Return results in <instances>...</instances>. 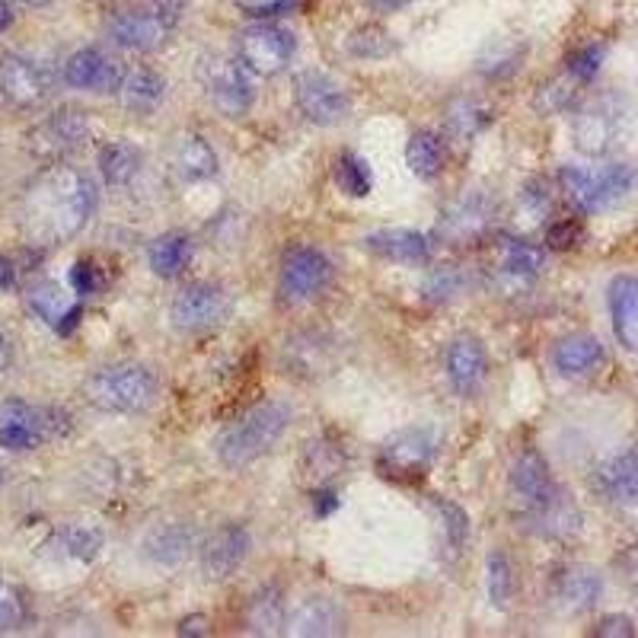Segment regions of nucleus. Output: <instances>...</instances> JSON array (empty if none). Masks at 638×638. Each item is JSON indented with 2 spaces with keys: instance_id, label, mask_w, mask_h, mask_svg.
Returning a JSON list of instances; mask_svg holds the SVG:
<instances>
[{
  "instance_id": "obj_1",
  "label": "nucleus",
  "mask_w": 638,
  "mask_h": 638,
  "mask_svg": "<svg viewBox=\"0 0 638 638\" xmlns=\"http://www.w3.org/2000/svg\"><path fill=\"white\" fill-rule=\"evenodd\" d=\"M97 211V186L74 167L54 163L39 172L20 198V227L36 246H61L74 240Z\"/></svg>"
},
{
  "instance_id": "obj_2",
  "label": "nucleus",
  "mask_w": 638,
  "mask_h": 638,
  "mask_svg": "<svg viewBox=\"0 0 638 638\" xmlns=\"http://www.w3.org/2000/svg\"><path fill=\"white\" fill-rule=\"evenodd\" d=\"M288 425H291V406L281 399H266L223 428L221 438L215 443V453L227 469L252 467L259 457H266L271 447L281 441Z\"/></svg>"
},
{
  "instance_id": "obj_3",
  "label": "nucleus",
  "mask_w": 638,
  "mask_h": 638,
  "mask_svg": "<svg viewBox=\"0 0 638 638\" xmlns=\"http://www.w3.org/2000/svg\"><path fill=\"white\" fill-rule=\"evenodd\" d=\"M157 396L153 370L134 361H119L97 368L83 380V399L109 416H134L144 412Z\"/></svg>"
},
{
  "instance_id": "obj_4",
  "label": "nucleus",
  "mask_w": 638,
  "mask_h": 638,
  "mask_svg": "<svg viewBox=\"0 0 638 638\" xmlns=\"http://www.w3.org/2000/svg\"><path fill=\"white\" fill-rule=\"evenodd\" d=\"M565 198L585 211H607L638 189V170L632 163H597V167H562L559 172Z\"/></svg>"
},
{
  "instance_id": "obj_5",
  "label": "nucleus",
  "mask_w": 638,
  "mask_h": 638,
  "mask_svg": "<svg viewBox=\"0 0 638 638\" xmlns=\"http://www.w3.org/2000/svg\"><path fill=\"white\" fill-rule=\"evenodd\" d=\"M629 124V106L616 93L588 99L571 119V141L588 157H607L622 141Z\"/></svg>"
},
{
  "instance_id": "obj_6",
  "label": "nucleus",
  "mask_w": 638,
  "mask_h": 638,
  "mask_svg": "<svg viewBox=\"0 0 638 638\" xmlns=\"http://www.w3.org/2000/svg\"><path fill=\"white\" fill-rule=\"evenodd\" d=\"M198 80L205 97L221 112L223 119H243L256 102V87L249 80V68L240 58H205L198 64Z\"/></svg>"
},
{
  "instance_id": "obj_7",
  "label": "nucleus",
  "mask_w": 638,
  "mask_h": 638,
  "mask_svg": "<svg viewBox=\"0 0 638 638\" xmlns=\"http://www.w3.org/2000/svg\"><path fill=\"white\" fill-rule=\"evenodd\" d=\"M233 310V295L218 281H189L179 288L170 303V322L176 332L198 336L208 329H218L227 322Z\"/></svg>"
},
{
  "instance_id": "obj_8",
  "label": "nucleus",
  "mask_w": 638,
  "mask_h": 638,
  "mask_svg": "<svg viewBox=\"0 0 638 638\" xmlns=\"http://www.w3.org/2000/svg\"><path fill=\"white\" fill-rule=\"evenodd\" d=\"M64 431V416L58 409L32 406L23 399H3L0 402V447L23 453L36 450Z\"/></svg>"
},
{
  "instance_id": "obj_9",
  "label": "nucleus",
  "mask_w": 638,
  "mask_h": 638,
  "mask_svg": "<svg viewBox=\"0 0 638 638\" xmlns=\"http://www.w3.org/2000/svg\"><path fill=\"white\" fill-rule=\"evenodd\" d=\"M441 450V435L431 425H412L396 431L390 441L380 447V472L390 479H418L435 463Z\"/></svg>"
},
{
  "instance_id": "obj_10",
  "label": "nucleus",
  "mask_w": 638,
  "mask_h": 638,
  "mask_svg": "<svg viewBox=\"0 0 638 638\" xmlns=\"http://www.w3.org/2000/svg\"><path fill=\"white\" fill-rule=\"evenodd\" d=\"M495 218H498L495 196L482 189H469L443 205L441 218H438V237L447 246L479 243L491 230Z\"/></svg>"
},
{
  "instance_id": "obj_11",
  "label": "nucleus",
  "mask_w": 638,
  "mask_h": 638,
  "mask_svg": "<svg viewBox=\"0 0 638 638\" xmlns=\"http://www.w3.org/2000/svg\"><path fill=\"white\" fill-rule=\"evenodd\" d=\"M295 36L275 23H252L237 36V58L249 68V74H281L295 58Z\"/></svg>"
},
{
  "instance_id": "obj_12",
  "label": "nucleus",
  "mask_w": 638,
  "mask_h": 638,
  "mask_svg": "<svg viewBox=\"0 0 638 638\" xmlns=\"http://www.w3.org/2000/svg\"><path fill=\"white\" fill-rule=\"evenodd\" d=\"M597 495L638 527V447H622L594 469Z\"/></svg>"
},
{
  "instance_id": "obj_13",
  "label": "nucleus",
  "mask_w": 638,
  "mask_h": 638,
  "mask_svg": "<svg viewBox=\"0 0 638 638\" xmlns=\"http://www.w3.org/2000/svg\"><path fill=\"white\" fill-rule=\"evenodd\" d=\"M546 269V256L540 246L505 237L495 252V266H491V285L505 297H524L534 291V285L542 278Z\"/></svg>"
},
{
  "instance_id": "obj_14",
  "label": "nucleus",
  "mask_w": 638,
  "mask_h": 638,
  "mask_svg": "<svg viewBox=\"0 0 638 638\" xmlns=\"http://www.w3.org/2000/svg\"><path fill=\"white\" fill-rule=\"evenodd\" d=\"M332 281V262L317 246H295L285 262H281V278L278 291L288 303H307Z\"/></svg>"
},
{
  "instance_id": "obj_15",
  "label": "nucleus",
  "mask_w": 638,
  "mask_h": 638,
  "mask_svg": "<svg viewBox=\"0 0 638 638\" xmlns=\"http://www.w3.org/2000/svg\"><path fill=\"white\" fill-rule=\"evenodd\" d=\"M295 99L300 116L319 128H332L351 116V99L342 87L322 71H303L295 80Z\"/></svg>"
},
{
  "instance_id": "obj_16",
  "label": "nucleus",
  "mask_w": 638,
  "mask_h": 638,
  "mask_svg": "<svg viewBox=\"0 0 638 638\" xmlns=\"http://www.w3.org/2000/svg\"><path fill=\"white\" fill-rule=\"evenodd\" d=\"M87 141H90V122H87V116L77 112V109H58V112H51L49 119L36 124V128L29 131V138H26L29 150H32L36 157H42V160H51V163H58V160L77 153Z\"/></svg>"
},
{
  "instance_id": "obj_17",
  "label": "nucleus",
  "mask_w": 638,
  "mask_h": 638,
  "mask_svg": "<svg viewBox=\"0 0 638 638\" xmlns=\"http://www.w3.org/2000/svg\"><path fill=\"white\" fill-rule=\"evenodd\" d=\"M51 93L49 71L23 54H3L0 58V99L13 109H36Z\"/></svg>"
},
{
  "instance_id": "obj_18",
  "label": "nucleus",
  "mask_w": 638,
  "mask_h": 638,
  "mask_svg": "<svg viewBox=\"0 0 638 638\" xmlns=\"http://www.w3.org/2000/svg\"><path fill=\"white\" fill-rule=\"evenodd\" d=\"M170 32V26L163 23L160 17H153L148 7H141V10H116L106 20V39L116 49L138 51V54L163 49Z\"/></svg>"
},
{
  "instance_id": "obj_19",
  "label": "nucleus",
  "mask_w": 638,
  "mask_h": 638,
  "mask_svg": "<svg viewBox=\"0 0 638 638\" xmlns=\"http://www.w3.org/2000/svg\"><path fill=\"white\" fill-rule=\"evenodd\" d=\"M61 77H64V83L74 87V90H87V93H119V90H122L124 71L122 64H119V58H112L109 51L80 49L64 61Z\"/></svg>"
},
{
  "instance_id": "obj_20",
  "label": "nucleus",
  "mask_w": 638,
  "mask_h": 638,
  "mask_svg": "<svg viewBox=\"0 0 638 638\" xmlns=\"http://www.w3.org/2000/svg\"><path fill=\"white\" fill-rule=\"evenodd\" d=\"M252 549L249 530L240 524H223L218 527L208 540L198 549V562H201V575L208 581H227L230 575H237V568L246 562Z\"/></svg>"
},
{
  "instance_id": "obj_21",
  "label": "nucleus",
  "mask_w": 638,
  "mask_h": 638,
  "mask_svg": "<svg viewBox=\"0 0 638 638\" xmlns=\"http://www.w3.org/2000/svg\"><path fill=\"white\" fill-rule=\"evenodd\" d=\"M443 370H447V383L453 387L457 396L467 399V396L479 393V387L486 383V373H489L486 345L469 332H460L457 339H450L443 351Z\"/></svg>"
},
{
  "instance_id": "obj_22",
  "label": "nucleus",
  "mask_w": 638,
  "mask_h": 638,
  "mask_svg": "<svg viewBox=\"0 0 638 638\" xmlns=\"http://www.w3.org/2000/svg\"><path fill=\"white\" fill-rule=\"evenodd\" d=\"M361 246L373 252L377 259L383 262H396V266H425L431 262V252H435V243L418 233V230H377V233H368Z\"/></svg>"
},
{
  "instance_id": "obj_23",
  "label": "nucleus",
  "mask_w": 638,
  "mask_h": 638,
  "mask_svg": "<svg viewBox=\"0 0 638 638\" xmlns=\"http://www.w3.org/2000/svg\"><path fill=\"white\" fill-rule=\"evenodd\" d=\"M288 636L297 638H322V636H342L345 632V610L332 600L313 594L307 600H300L285 626Z\"/></svg>"
},
{
  "instance_id": "obj_24",
  "label": "nucleus",
  "mask_w": 638,
  "mask_h": 638,
  "mask_svg": "<svg viewBox=\"0 0 638 638\" xmlns=\"http://www.w3.org/2000/svg\"><path fill=\"white\" fill-rule=\"evenodd\" d=\"M556 479L549 472V463L542 460L537 450H524L511 467V495L517 498V505L527 511L540 508L546 498L556 495Z\"/></svg>"
},
{
  "instance_id": "obj_25",
  "label": "nucleus",
  "mask_w": 638,
  "mask_h": 638,
  "mask_svg": "<svg viewBox=\"0 0 638 638\" xmlns=\"http://www.w3.org/2000/svg\"><path fill=\"white\" fill-rule=\"evenodd\" d=\"M196 527L186 520H163L153 524L148 530V537L141 542L144 556L153 565H182L192 552H196Z\"/></svg>"
},
{
  "instance_id": "obj_26",
  "label": "nucleus",
  "mask_w": 638,
  "mask_h": 638,
  "mask_svg": "<svg viewBox=\"0 0 638 638\" xmlns=\"http://www.w3.org/2000/svg\"><path fill=\"white\" fill-rule=\"evenodd\" d=\"M26 303L36 317L42 319L46 326L58 329V332H71L77 317H80V300L71 295H64L61 285L54 281H39L26 291Z\"/></svg>"
},
{
  "instance_id": "obj_27",
  "label": "nucleus",
  "mask_w": 638,
  "mask_h": 638,
  "mask_svg": "<svg viewBox=\"0 0 638 638\" xmlns=\"http://www.w3.org/2000/svg\"><path fill=\"white\" fill-rule=\"evenodd\" d=\"M610 317H614V332L626 351L638 355V278L636 275H619L610 281Z\"/></svg>"
},
{
  "instance_id": "obj_28",
  "label": "nucleus",
  "mask_w": 638,
  "mask_h": 638,
  "mask_svg": "<svg viewBox=\"0 0 638 638\" xmlns=\"http://www.w3.org/2000/svg\"><path fill=\"white\" fill-rule=\"evenodd\" d=\"M527 524L549 540H568L581 530V511L571 501V495H565L562 489H556L552 498H546L540 508L527 511Z\"/></svg>"
},
{
  "instance_id": "obj_29",
  "label": "nucleus",
  "mask_w": 638,
  "mask_h": 638,
  "mask_svg": "<svg viewBox=\"0 0 638 638\" xmlns=\"http://www.w3.org/2000/svg\"><path fill=\"white\" fill-rule=\"evenodd\" d=\"M604 594V578L597 568L588 565H571L568 571H562L559 585H556V604L565 614H588L597 607Z\"/></svg>"
},
{
  "instance_id": "obj_30",
  "label": "nucleus",
  "mask_w": 638,
  "mask_h": 638,
  "mask_svg": "<svg viewBox=\"0 0 638 638\" xmlns=\"http://www.w3.org/2000/svg\"><path fill=\"white\" fill-rule=\"evenodd\" d=\"M604 345L597 336L578 332V336H565L562 342L552 348V368L562 377L575 380V377H588L604 365Z\"/></svg>"
},
{
  "instance_id": "obj_31",
  "label": "nucleus",
  "mask_w": 638,
  "mask_h": 638,
  "mask_svg": "<svg viewBox=\"0 0 638 638\" xmlns=\"http://www.w3.org/2000/svg\"><path fill=\"white\" fill-rule=\"evenodd\" d=\"M332 358H336V348L329 339L313 336V332H303L291 342H285V365L291 368L297 377H322L332 368Z\"/></svg>"
},
{
  "instance_id": "obj_32",
  "label": "nucleus",
  "mask_w": 638,
  "mask_h": 638,
  "mask_svg": "<svg viewBox=\"0 0 638 638\" xmlns=\"http://www.w3.org/2000/svg\"><path fill=\"white\" fill-rule=\"evenodd\" d=\"M172 170L186 182H205L218 172V153L201 134H179L172 144Z\"/></svg>"
},
{
  "instance_id": "obj_33",
  "label": "nucleus",
  "mask_w": 638,
  "mask_h": 638,
  "mask_svg": "<svg viewBox=\"0 0 638 638\" xmlns=\"http://www.w3.org/2000/svg\"><path fill=\"white\" fill-rule=\"evenodd\" d=\"M285 626H288L285 594L278 588L256 590L249 607H246V629L252 636H281Z\"/></svg>"
},
{
  "instance_id": "obj_34",
  "label": "nucleus",
  "mask_w": 638,
  "mask_h": 638,
  "mask_svg": "<svg viewBox=\"0 0 638 638\" xmlns=\"http://www.w3.org/2000/svg\"><path fill=\"white\" fill-rule=\"evenodd\" d=\"M122 102L128 112L134 116H150L163 99H167V80L150 71V68H134L131 74L122 80Z\"/></svg>"
},
{
  "instance_id": "obj_35",
  "label": "nucleus",
  "mask_w": 638,
  "mask_h": 638,
  "mask_svg": "<svg viewBox=\"0 0 638 638\" xmlns=\"http://www.w3.org/2000/svg\"><path fill=\"white\" fill-rule=\"evenodd\" d=\"M148 262L157 278H179L192 262V237L179 230L157 237L148 249Z\"/></svg>"
},
{
  "instance_id": "obj_36",
  "label": "nucleus",
  "mask_w": 638,
  "mask_h": 638,
  "mask_svg": "<svg viewBox=\"0 0 638 638\" xmlns=\"http://www.w3.org/2000/svg\"><path fill=\"white\" fill-rule=\"evenodd\" d=\"M520 61H524V46L511 39V36H498L486 42V49L479 51L476 58V71L489 80H501V77H511L520 71Z\"/></svg>"
},
{
  "instance_id": "obj_37",
  "label": "nucleus",
  "mask_w": 638,
  "mask_h": 638,
  "mask_svg": "<svg viewBox=\"0 0 638 638\" xmlns=\"http://www.w3.org/2000/svg\"><path fill=\"white\" fill-rule=\"evenodd\" d=\"M406 167L418 179H435L443 170V141L435 131H416L406 144Z\"/></svg>"
},
{
  "instance_id": "obj_38",
  "label": "nucleus",
  "mask_w": 638,
  "mask_h": 638,
  "mask_svg": "<svg viewBox=\"0 0 638 638\" xmlns=\"http://www.w3.org/2000/svg\"><path fill=\"white\" fill-rule=\"evenodd\" d=\"M99 172L109 186H128L141 172V150L128 141H112L99 150Z\"/></svg>"
},
{
  "instance_id": "obj_39",
  "label": "nucleus",
  "mask_w": 638,
  "mask_h": 638,
  "mask_svg": "<svg viewBox=\"0 0 638 638\" xmlns=\"http://www.w3.org/2000/svg\"><path fill=\"white\" fill-rule=\"evenodd\" d=\"M486 590L495 610H508L515 600V565L501 549H491L486 559Z\"/></svg>"
},
{
  "instance_id": "obj_40",
  "label": "nucleus",
  "mask_w": 638,
  "mask_h": 638,
  "mask_svg": "<svg viewBox=\"0 0 638 638\" xmlns=\"http://www.w3.org/2000/svg\"><path fill=\"white\" fill-rule=\"evenodd\" d=\"M489 122H491L489 106H482L479 99L463 97L447 109V128H450V134L460 138V141H469L472 134H479Z\"/></svg>"
},
{
  "instance_id": "obj_41",
  "label": "nucleus",
  "mask_w": 638,
  "mask_h": 638,
  "mask_svg": "<svg viewBox=\"0 0 638 638\" xmlns=\"http://www.w3.org/2000/svg\"><path fill=\"white\" fill-rule=\"evenodd\" d=\"M336 186L342 189L345 196L351 198L370 196L373 176H370L368 160L358 157V153H342V157L336 160Z\"/></svg>"
},
{
  "instance_id": "obj_42",
  "label": "nucleus",
  "mask_w": 638,
  "mask_h": 638,
  "mask_svg": "<svg viewBox=\"0 0 638 638\" xmlns=\"http://www.w3.org/2000/svg\"><path fill=\"white\" fill-rule=\"evenodd\" d=\"M102 530L97 524H71L61 530V549L71 556V559H80V562H93L102 549Z\"/></svg>"
},
{
  "instance_id": "obj_43",
  "label": "nucleus",
  "mask_w": 638,
  "mask_h": 638,
  "mask_svg": "<svg viewBox=\"0 0 638 638\" xmlns=\"http://www.w3.org/2000/svg\"><path fill=\"white\" fill-rule=\"evenodd\" d=\"M467 275L463 269H457V266H441V269H435L428 275V281H425V288H421V295L428 303H450V300H457V297L467 291Z\"/></svg>"
},
{
  "instance_id": "obj_44",
  "label": "nucleus",
  "mask_w": 638,
  "mask_h": 638,
  "mask_svg": "<svg viewBox=\"0 0 638 638\" xmlns=\"http://www.w3.org/2000/svg\"><path fill=\"white\" fill-rule=\"evenodd\" d=\"M581 80H575L571 74L556 77V80H549V83H542L540 90L534 93V109L540 112V116H556V112H565L568 106H571V99H575V87H578Z\"/></svg>"
},
{
  "instance_id": "obj_45",
  "label": "nucleus",
  "mask_w": 638,
  "mask_h": 638,
  "mask_svg": "<svg viewBox=\"0 0 638 638\" xmlns=\"http://www.w3.org/2000/svg\"><path fill=\"white\" fill-rule=\"evenodd\" d=\"M348 51L355 58H387L390 51H396V42L380 26H361L348 36Z\"/></svg>"
},
{
  "instance_id": "obj_46",
  "label": "nucleus",
  "mask_w": 638,
  "mask_h": 638,
  "mask_svg": "<svg viewBox=\"0 0 638 638\" xmlns=\"http://www.w3.org/2000/svg\"><path fill=\"white\" fill-rule=\"evenodd\" d=\"M26 616H29V604H26L23 590L0 581V632L23 629Z\"/></svg>"
},
{
  "instance_id": "obj_47",
  "label": "nucleus",
  "mask_w": 638,
  "mask_h": 638,
  "mask_svg": "<svg viewBox=\"0 0 638 638\" xmlns=\"http://www.w3.org/2000/svg\"><path fill=\"white\" fill-rule=\"evenodd\" d=\"M435 508H438V515H441L443 534H447V540H450V546H453V552H460V549H463V542H467V537H469L467 511H463L460 505L447 501V498H435Z\"/></svg>"
},
{
  "instance_id": "obj_48",
  "label": "nucleus",
  "mask_w": 638,
  "mask_h": 638,
  "mask_svg": "<svg viewBox=\"0 0 638 638\" xmlns=\"http://www.w3.org/2000/svg\"><path fill=\"white\" fill-rule=\"evenodd\" d=\"M303 460H310V472H313V486H322L329 476H336L342 467V457L336 447H326V443H307V453Z\"/></svg>"
},
{
  "instance_id": "obj_49",
  "label": "nucleus",
  "mask_w": 638,
  "mask_h": 638,
  "mask_svg": "<svg viewBox=\"0 0 638 638\" xmlns=\"http://www.w3.org/2000/svg\"><path fill=\"white\" fill-rule=\"evenodd\" d=\"M549 205H552V201H549L546 186H542V182H530V186L520 192V215H524L527 227H537V223L546 221Z\"/></svg>"
},
{
  "instance_id": "obj_50",
  "label": "nucleus",
  "mask_w": 638,
  "mask_h": 638,
  "mask_svg": "<svg viewBox=\"0 0 638 638\" xmlns=\"http://www.w3.org/2000/svg\"><path fill=\"white\" fill-rule=\"evenodd\" d=\"M604 54H607L604 46H588V49H581L578 54H571V58H568V74L585 83V80H590V77L600 71Z\"/></svg>"
},
{
  "instance_id": "obj_51",
  "label": "nucleus",
  "mask_w": 638,
  "mask_h": 638,
  "mask_svg": "<svg viewBox=\"0 0 638 638\" xmlns=\"http://www.w3.org/2000/svg\"><path fill=\"white\" fill-rule=\"evenodd\" d=\"M141 7H148L153 17H160L170 29H176V23L182 20L186 0H141Z\"/></svg>"
},
{
  "instance_id": "obj_52",
  "label": "nucleus",
  "mask_w": 638,
  "mask_h": 638,
  "mask_svg": "<svg viewBox=\"0 0 638 638\" xmlns=\"http://www.w3.org/2000/svg\"><path fill=\"white\" fill-rule=\"evenodd\" d=\"M581 240V227L575 221H559L549 227V233H546V243L552 246V249H568V246H575Z\"/></svg>"
},
{
  "instance_id": "obj_53",
  "label": "nucleus",
  "mask_w": 638,
  "mask_h": 638,
  "mask_svg": "<svg viewBox=\"0 0 638 638\" xmlns=\"http://www.w3.org/2000/svg\"><path fill=\"white\" fill-rule=\"evenodd\" d=\"M71 285H74L77 297H90L99 285L97 269H93L90 262H77L74 269H71Z\"/></svg>"
},
{
  "instance_id": "obj_54",
  "label": "nucleus",
  "mask_w": 638,
  "mask_h": 638,
  "mask_svg": "<svg viewBox=\"0 0 638 638\" xmlns=\"http://www.w3.org/2000/svg\"><path fill=\"white\" fill-rule=\"evenodd\" d=\"M594 636L629 638V636H636V626H632V619H629V616H604V619H600V626L594 629Z\"/></svg>"
},
{
  "instance_id": "obj_55",
  "label": "nucleus",
  "mask_w": 638,
  "mask_h": 638,
  "mask_svg": "<svg viewBox=\"0 0 638 638\" xmlns=\"http://www.w3.org/2000/svg\"><path fill=\"white\" fill-rule=\"evenodd\" d=\"M179 636H208V619L205 616H189L179 622Z\"/></svg>"
},
{
  "instance_id": "obj_56",
  "label": "nucleus",
  "mask_w": 638,
  "mask_h": 638,
  "mask_svg": "<svg viewBox=\"0 0 638 638\" xmlns=\"http://www.w3.org/2000/svg\"><path fill=\"white\" fill-rule=\"evenodd\" d=\"M622 571H626L629 585L638 590V546H632V549L626 552V559H622Z\"/></svg>"
},
{
  "instance_id": "obj_57",
  "label": "nucleus",
  "mask_w": 638,
  "mask_h": 638,
  "mask_svg": "<svg viewBox=\"0 0 638 638\" xmlns=\"http://www.w3.org/2000/svg\"><path fill=\"white\" fill-rule=\"evenodd\" d=\"M17 285V269L7 256H0V291H10Z\"/></svg>"
},
{
  "instance_id": "obj_58",
  "label": "nucleus",
  "mask_w": 638,
  "mask_h": 638,
  "mask_svg": "<svg viewBox=\"0 0 638 638\" xmlns=\"http://www.w3.org/2000/svg\"><path fill=\"white\" fill-rule=\"evenodd\" d=\"M13 26V7L7 0H0V32H7Z\"/></svg>"
},
{
  "instance_id": "obj_59",
  "label": "nucleus",
  "mask_w": 638,
  "mask_h": 638,
  "mask_svg": "<svg viewBox=\"0 0 638 638\" xmlns=\"http://www.w3.org/2000/svg\"><path fill=\"white\" fill-rule=\"evenodd\" d=\"M7 365H10V342H7V336L0 332V373L7 370Z\"/></svg>"
},
{
  "instance_id": "obj_60",
  "label": "nucleus",
  "mask_w": 638,
  "mask_h": 638,
  "mask_svg": "<svg viewBox=\"0 0 638 638\" xmlns=\"http://www.w3.org/2000/svg\"><path fill=\"white\" fill-rule=\"evenodd\" d=\"M26 7H49L51 0H23Z\"/></svg>"
},
{
  "instance_id": "obj_61",
  "label": "nucleus",
  "mask_w": 638,
  "mask_h": 638,
  "mask_svg": "<svg viewBox=\"0 0 638 638\" xmlns=\"http://www.w3.org/2000/svg\"><path fill=\"white\" fill-rule=\"evenodd\" d=\"M0 476H3V472H0Z\"/></svg>"
}]
</instances>
